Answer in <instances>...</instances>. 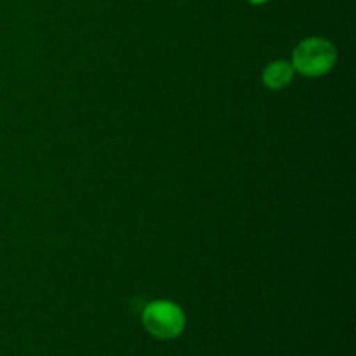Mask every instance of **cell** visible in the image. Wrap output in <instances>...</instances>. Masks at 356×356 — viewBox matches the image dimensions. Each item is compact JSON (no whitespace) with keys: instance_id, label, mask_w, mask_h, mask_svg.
Listing matches in <instances>:
<instances>
[{"instance_id":"cell-4","label":"cell","mask_w":356,"mask_h":356,"mask_svg":"<svg viewBox=\"0 0 356 356\" xmlns=\"http://www.w3.org/2000/svg\"><path fill=\"white\" fill-rule=\"evenodd\" d=\"M250 2H252V3H264L266 0H250Z\"/></svg>"},{"instance_id":"cell-2","label":"cell","mask_w":356,"mask_h":356,"mask_svg":"<svg viewBox=\"0 0 356 356\" xmlns=\"http://www.w3.org/2000/svg\"><path fill=\"white\" fill-rule=\"evenodd\" d=\"M143 325L156 339H174L183 334L186 327V316L176 302L160 299L149 302L145 308Z\"/></svg>"},{"instance_id":"cell-1","label":"cell","mask_w":356,"mask_h":356,"mask_svg":"<svg viewBox=\"0 0 356 356\" xmlns=\"http://www.w3.org/2000/svg\"><path fill=\"white\" fill-rule=\"evenodd\" d=\"M337 61L336 47L322 37L306 38L292 54V68L305 76H322L334 68Z\"/></svg>"},{"instance_id":"cell-3","label":"cell","mask_w":356,"mask_h":356,"mask_svg":"<svg viewBox=\"0 0 356 356\" xmlns=\"http://www.w3.org/2000/svg\"><path fill=\"white\" fill-rule=\"evenodd\" d=\"M292 79H294V68L291 63L282 59L270 63L263 72V83L271 90L284 89L292 82Z\"/></svg>"}]
</instances>
